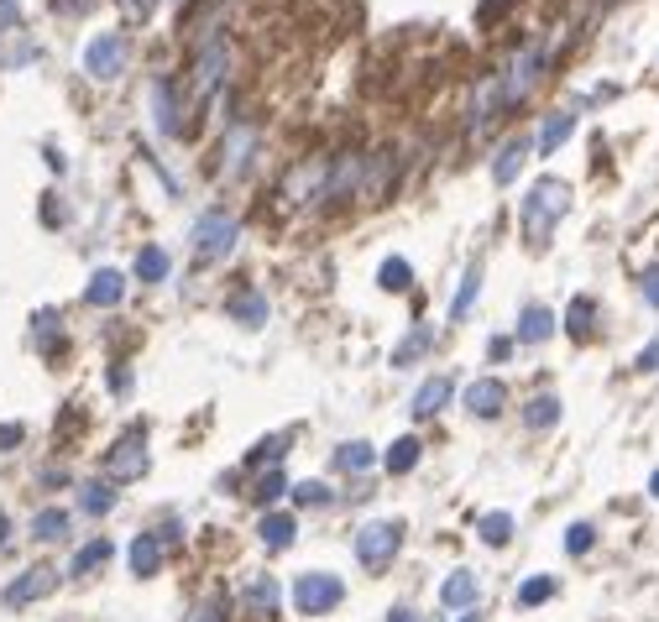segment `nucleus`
Returning <instances> with one entry per match:
<instances>
[{"label": "nucleus", "instance_id": "nucleus-48", "mask_svg": "<svg viewBox=\"0 0 659 622\" xmlns=\"http://www.w3.org/2000/svg\"><path fill=\"white\" fill-rule=\"evenodd\" d=\"M388 622H419V612H414V607H408V602H398V607L388 612Z\"/></svg>", "mask_w": 659, "mask_h": 622}, {"label": "nucleus", "instance_id": "nucleus-46", "mask_svg": "<svg viewBox=\"0 0 659 622\" xmlns=\"http://www.w3.org/2000/svg\"><path fill=\"white\" fill-rule=\"evenodd\" d=\"M21 445V424H0V450H16Z\"/></svg>", "mask_w": 659, "mask_h": 622}, {"label": "nucleus", "instance_id": "nucleus-50", "mask_svg": "<svg viewBox=\"0 0 659 622\" xmlns=\"http://www.w3.org/2000/svg\"><path fill=\"white\" fill-rule=\"evenodd\" d=\"M649 492H654V497H659V471H654V476H649Z\"/></svg>", "mask_w": 659, "mask_h": 622}, {"label": "nucleus", "instance_id": "nucleus-21", "mask_svg": "<svg viewBox=\"0 0 659 622\" xmlns=\"http://www.w3.org/2000/svg\"><path fill=\"white\" fill-rule=\"evenodd\" d=\"M231 319H236V325H246V330H262L267 325V298L257 288H241L231 298Z\"/></svg>", "mask_w": 659, "mask_h": 622}, {"label": "nucleus", "instance_id": "nucleus-44", "mask_svg": "<svg viewBox=\"0 0 659 622\" xmlns=\"http://www.w3.org/2000/svg\"><path fill=\"white\" fill-rule=\"evenodd\" d=\"M644 298H649V309H659V267L644 272Z\"/></svg>", "mask_w": 659, "mask_h": 622}, {"label": "nucleus", "instance_id": "nucleus-29", "mask_svg": "<svg viewBox=\"0 0 659 622\" xmlns=\"http://www.w3.org/2000/svg\"><path fill=\"white\" fill-rule=\"evenodd\" d=\"M382 466H388L393 476H408L419 466V440L414 434H403V440H393V450H388V460H382Z\"/></svg>", "mask_w": 659, "mask_h": 622}, {"label": "nucleus", "instance_id": "nucleus-23", "mask_svg": "<svg viewBox=\"0 0 659 622\" xmlns=\"http://www.w3.org/2000/svg\"><path fill=\"white\" fill-rule=\"evenodd\" d=\"M110 555H116V544H110V539H89L84 549H74V560H68V575H89V570H100Z\"/></svg>", "mask_w": 659, "mask_h": 622}, {"label": "nucleus", "instance_id": "nucleus-2", "mask_svg": "<svg viewBox=\"0 0 659 622\" xmlns=\"http://www.w3.org/2000/svg\"><path fill=\"white\" fill-rule=\"evenodd\" d=\"M340 602H346V581L330 570H304L299 581H293V607L304 617H330Z\"/></svg>", "mask_w": 659, "mask_h": 622}, {"label": "nucleus", "instance_id": "nucleus-42", "mask_svg": "<svg viewBox=\"0 0 659 622\" xmlns=\"http://www.w3.org/2000/svg\"><path fill=\"white\" fill-rule=\"evenodd\" d=\"M283 450H288V440H283V434H278V440H262V450H252V455H246V466H252V471H262L267 460H278Z\"/></svg>", "mask_w": 659, "mask_h": 622}, {"label": "nucleus", "instance_id": "nucleus-41", "mask_svg": "<svg viewBox=\"0 0 659 622\" xmlns=\"http://www.w3.org/2000/svg\"><path fill=\"white\" fill-rule=\"evenodd\" d=\"M121 6V21H131V27H147L152 11H157V0H116Z\"/></svg>", "mask_w": 659, "mask_h": 622}, {"label": "nucleus", "instance_id": "nucleus-47", "mask_svg": "<svg viewBox=\"0 0 659 622\" xmlns=\"http://www.w3.org/2000/svg\"><path fill=\"white\" fill-rule=\"evenodd\" d=\"M126 387H131V372L126 366H110V393H126Z\"/></svg>", "mask_w": 659, "mask_h": 622}, {"label": "nucleus", "instance_id": "nucleus-49", "mask_svg": "<svg viewBox=\"0 0 659 622\" xmlns=\"http://www.w3.org/2000/svg\"><path fill=\"white\" fill-rule=\"evenodd\" d=\"M11 21H16V0H0V32H6Z\"/></svg>", "mask_w": 659, "mask_h": 622}, {"label": "nucleus", "instance_id": "nucleus-39", "mask_svg": "<svg viewBox=\"0 0 659 622\" xmlns=\"http://www.w3.org/2000/svg\"><path fill=\"white\" fill-rule=\"evenodd\" d=\"M184 622H231V612H225L220 596H204V602H194V607H189V617H184Z\"/></svg>", "mask_w": 659, "mask_h": 622}, {"label": "nucleus", "instance_id": "nucleus-33", "mask_svg": "<svg viewBox=\"0 0 659 622\" xmlns=\"http://www.w3.org/2000/svg\"><path fill=\"white\" fill-rule=\"evenodd\" d=\"M550 596H555V581H550V575H529V581L518 586V607H524V612H534V607H544V602H550Z\"/></svg>", "mask_w": 659, "mask_h": 622}, {"label": "nucleus", "instance_id": "nucleus-40", "mask_svg": "<svg viewBox=\"0 0 659 622\" xmlns=\"http://www.w3.org/2000/svg\"><path fill=\"white\" fill-rule=\"evenodd\" d=\"M592 544H597V528L592 523H571V534H565V555H586Z\"/></svg>", "mask_w": 659, "mask_h": 622}, {"label": "nucleus", "instance_id": "nucleus-15", "mask_svg": "<svg viewBox=\"0 0 659 622\" xmlns=\"http://www.w3.org/2000/svg\"><path fill=\"white\" fill-rule=\"evenodd\" d=\"M503 110H508V95H503V68H497V74H487L482 84H476L471 126H482V121H492V115H503Z\"/></svg>", "mask_w": 659, "mask_h": 622}, {"label": "nucleus", "instance_id": "nucleus-35", "mask_svg": "<svg viewBox=\"0 0 659 622\" xmlns=\"http://www.w3.org/2000/svg\"><path fill=\"white\" fill-rule=\"evenodd\" d=\"M283 492H288V476H283V471H262V476H257V487H252V502L272 508V502H278Z\"/></svg>", "mask_w": 659, "mask_h": 622}, {"label": "nucleus", "instance_id": "nucleus-51", "mask_svg": "<svg viewBox=\"0 0 659 622\" xmlns=\"http://www.w3.org/2000/svg\"><path fill=\"white\" fill-rule=\"evenodd\" d=\"M0 544H6V513H0Z\"/></svg>", "mask_w": 659, "mask_h": 622}, {"label": "nucleus", "instance_id": "nucleus-6", "mask_svg": "<svg viewBox=\"0 0 659 622\" xmlns=\"http://www.w3.org/2000/svg\"><path fill=\"white\" fill-rule=\"evenodd\" d=\"M58 591V570L53 565H32V570H21L16 581L0 591V607H11V612H21V607H32V602H42V596H53Z\"/></svg>", "mask_w": 659, "mask_h": 622}, {"label": "nucleus", "instance_id": "nucleus-27", "mask_svg": "<svg viewBox=\"0 0 659 622\" xmlns=\"http://www.w3.org/2000/svg\"><path fill=\"white\" fill-rule=\"evenodd\" d=\"M476 293H482V272L466 267V272H461V288L450 293V319H466V314H471V304H476Z\"/></svg>", "mask_w": 659, "mask_h": 622}, {"label": "nucleus", "instance_id": "nucleus-26", "mask_svg": "<svg viewBox=\"0 0 659 622\" xmlns=\"http://www.w3.org/2000/svg\"><path fill=\"white\" fill-rule=\"evenodd\" d=\"M168 251L163 246H142V251H136V278H142V283H163L168 278Z\"/></svg>", "mask_w": 659, "mask_h": 622}, {"label": "nucleus", "instance_id": "nucleus-9", "mask_svg": "<svg viewBox=\"0 0 659 622\" xmlns=\"http://www.w3.org/2000/svg\"><path fill=\"white\" fill-rule=\"evenodd\" d=\"M121 63H126V42H121V32H105V37H95V42L84 48L89 79H116V74H121Z\"/></svg>", "mask_w": 659, "mask_h": 622}, {"label": "nucleus", "instance_id": "nucleus-1", "mask_svg": "<svg viewBox=\"0 0 659 622\" xmlns=\"http://www.w3.org/2000/svg\"><path fill=\"white\" fill-rule=\"evenodd\" d=\"M571 210V189H565L560 178H544V183H534L529 189V199H524V236L529 241H550V230L560 225V215Z\"/></svg>", "mask_w": 659, "mask_h": 622}, {"label": "nucleus", "instance_id": "nucleus-12", "mask_svg": "<svg viewBox=\"0 0 659 622\" xmlns=\"http://www.w3.org/2000/svg\"><path fill=\"white\" fill-rule=\"evenodd\" d=\"M257 539H262V549H293L299 544V518L288 508H267L257 523Z\"/></svg>", "mask_w": 659, "mask_h": 622}, {"label": "nucleus", "instance_id": "nucleus-8", "mask_svg": "<svg viewBox=\"0 0 659 622\" xmlns=\"http://www.w3.org/2000/svg\"><path fill=\"white\" fill-rule=\"evenodd\" d=\"M539 68H544V48H539V42H524V48H518V58L503 68V95H508V105L529 100V89H534V79H539Z\"/></svg>", "mask_w": 659, "mask_h": 622}, {"label": "nucleus", "instance_id": "nucleus-14", "mask_svg": "<svg viewBox=\"0 0 659 622\" xmlns=\"http://www.w3.org/2000/svg\"><path fill=\"white\" fill-rule=\"evenodd\" d=\"M476 596H482V586H476L471 570H450L445 575V586H440L445 612H476Z\"/></svg>", "mask_w": 659, "mask_h": 622}, {"label": "nucleus", "instance_id": "nucleus-7", "mask_svg": "<svg viewBox=\"0 0 659 622\" xmlns=\"http://www.w3.org/2000/svg\"><path fill=\"white\" fill-rule=\"evenodd\" d=\"M278 602H283V586H278V575L252 570V575L241 581V612H246V617L272 622V617H278Z\"/></svg>", "mask_w": 659, "mask_h": 622}, {"label": "nucleus", "instance_id": "nucleus-36", "mask_svg": "<svg viewBox=\"0 0 659 622\" xmlns=\"http://www.w3.org/2000/svg\"><path fill=\"white\" fill-rule=\"evenodd\" d=\"M377 283L388 288V293H403L408 283H414V272H408L403 257H388V262H382V272H377Z\"/></svg>", "mask_w": 659, "mask_h": 622}, {"label": "nucleus", "instance_id": "nucleus-20", "mask_svg": "<svg viewBox=\"0 0 659 622\" xmlns=\"http://www.w3.org/2000/svg\"><path fill=\"white\" fill-rule=\"evenodd\" d=\"M330 466H335V471H346V476H361V471H372V466H377V445H367V440H346V445L330 455Z\"/></svg>", "mask_w": 659, "mask_h": 622}, {"label": "nucleus", "instance_id": "nucleus-43", "mask_svg": "<svg viewBox=\"0 0 659 622\" xmlns=\"http://www.w3.org/2000/svg\"><path fill=\"white\" fill-rule=\"evenodd\" d=\"M487 356H492V361H508V356H513V335H492V340H487Z\"/></svg>", "mask_w": 659, "mask_h": 622}, {"label": "nucleus", "instance_id": "nucleus-17", "mask_svg": "<svg viewBox=\"0 0 659 622\" xmlns=\"http://www.w3.org/2000/svg\"><path fill=\"white\" fill-rule=\"evenodd\" d=\"M116 502H121V487L110 476H95V481H84L79 487V513H89V518H105Z\"/></svg>", "mask_w": 659, "mask_h": 622}, {"label": "nucleus", "instance_id": "nucleus-11", "mask_svg": "<svg viewBox=\"0 0 659 622\" xmlns=\"http://www.w3.org/2000/svg\"><path fill=\"white\" fill-rule=\"evenodd\" d=\"M225 79V37H210V48H199V63H194V89L199 100H210Z\"/></svg>", "mask_w": 659, "mask_h": 622}, {"label": "nucleus", "instance_id": "nucleus-45", "mask_svg": "<svg viewBox=\"0 0 659 622\" xmlns=\"http://www.w3.org/2000/svg\"><path fill=\"white\" fill-rule=\"evenodd\" d=\"M639 366H644V372H659V340H649L639 351Z\"/></svg>", "mask_w": 659, "mask_h": 622}, {"label": "nucleus", "instance_id": "nucleus-24", "mask_svg": "<svg viewBox=\"0 0 659 622\" xmlns=\"http://www.w3.org/2000/svg\"><path fill=\"white\" fill-rule=\"evenodd\" d=\"M524 424L529 429H555L560 424V398L555 393H534L529 408H524Z\"/></svg>", "mask_w": 659, "mask_h": 622}, {"label": "nucleus", "instance_id": "nucleus-28", "mask_svg": "<svg viewBox=\"0 0 659 622\" xmlns=\"http://www.w3.org/2000/svg\"><path fill=\"white\" fill-rule=\"evenodd\" d=\"M565 330H571L576 340H592V330H597V304L592 298H576V304L565 309Z\"/></svg>", "mask_w": 659, "mask_h": 622}, {"label": "nucleus", "instance_id": "nucleus-30", "mask_svg": "<svg viewBox=\"0 0 659 622\" xmlns=\"http://www.w3.org/2000/svg\"><path fill=\"white\" fill-rule=\"evenodd\" d=\"M152 105H157V110H152V115H157V126L173 136V131H178V105H173V84H168V79H157V84H152Z\"/></svg>", "mask_w": 659, "mask_h": 622}, {"label": "nucleus", "instance_id": "nucleus-32", "mask_svg": "<svg viewBox=\"0 0 659 622\" xmlns=\"http://www.w3.org/2000/svg\"><path fill=\"white\" fill-rule=\"evenodd\" d=\"M429 345H435V330H414V335H403V345H398V351H393V366H414L424 351H429Z\"/></svg>", "mask_w": 659, "mask_h": 622}, {"label": "nucleus", "instance_id": "nucleus-10", "mask_svg": "<svg viewBox=\"0 0 659 622\" xmlns=\"http://www.w3.org/2000/svg\"><path fill=\"white\" fill-rule=\"evenodd\" d=\"M126 560H131V575H136V581H147V575L163 570V560H168V539L147 528V534H136V539H131Z\"/></svg>", "mask_w": 659, "mask_h": 622}, {"label": "nucleus", "instance_id": "nucleus-19", "mask_svg": "<svg viewBox=\"0 0 659 622\" xmlns=\"http://www.w3.org/2000/svg\"><path fill=\"white\" fill-rule=\"evenodd\" d=\"M550 335H555V314L544 309V304H529L524 314H518V330H513L518 345H544Z\"/></svg>", "mask_w": 659, "mask_h": 622}, {"label": "nucleus", "instance_id": "nucleus-22", "mask_svg": "<svg viewBox=\"0 0 659 622\" xmlns=\"http://www.w3.org/2000/svg\"><path fill=\"white\" fill-rule=\"evenodd\" d=\"M524 157H529V142H508L503 152H497V163H492V183H497V189H508V183L518 178Z\"/></svg>", "mask_w": 659, "mask_h": 622}, {"label": "nucleus", "instance_id": "nucleus-5", "mask_svg": "<svg viewBox=\"0 0 659 622\" xmlns=\"http://www.w3.org/2000/svg\"><path fill=\"white\" fill-rule=\"evenodd\" d=\"M105 476H110V481H136V476H147V434H142V429H126L121 440L110 445Z\"/></svg>", "mask_w": 659, "mask_h": 622}, {"label": "nucleus", "instance_id": "nucleus-18", "mask_svg": "<svg viewBox=\"0 0 659 622\" xmlns=\"http://www.w3.org/2000/svg\"><path fill=\"white\" fill-rule=\"evenodd\" d=\"M450 398H456V382H450V377H429L414 393V403H408V413H414V419H435Z\"/></svg>", "mask_w": 659, "mask_h": 622}, {"label": "nucleus", "instance_id": "nucleus-13", "mask_svg": "<svg viewBox=\"0 0 659 622\" xmlns=\"http://www.w3.org/2000/svg\"><path fill=\"white\" fill-rule=\"evenodd\" d=\"M503 403H508V387L497 377H482V382L466 387V413H471V419H497Z\"/></svg>", "mask_w": 659, "mask_h": 622}, {"label": "nucleus", "instance_id": "nucleus-3", "mask_svg": "<svg viewBox=\"0 0 659 622\" xmlns=\"http://www.w3.org/2000/svg\"><path fill=\"white\" fill-rule=\"evenodd\" d=\"M403 549V523L398 518H377V523H361L356 528V560L367 570H388Z\"/></svg>", "mask_w": 659, "mask_h": 622}, {"label": "nucleus", "instance_id": "nucleus-25", "mask_svg": "<svg viewBox=\"0 0 659 622\" xmlns=\"http://www.w3.org/2000/svg\"><path fill=\"white\" fill-rule=\"evenodd\" d=\"M32 539H37V544L68 539V513H63V508H42V513L32 518Z\"/></svg>", "mask_w": 659, "mask_h": 622}, {"label": "nucleus", "instance_id": "nucleus-52", "mask_svg": "<svg viewBox=\"0 0 659 622\" xmlns=\"http://www.w3.org/2000/svg\"><path fill=\"white\" fill-rule=\"evenodd\" d=\"M461 622H482V612H466V617H461Z\"/></svg>", "mask_w": 659, "mask_h": 622}, {"label": "nucleus", "instance_id": "nucleus-31", "mask_svg": "<svg viewBox=\"0 0 659 622\" xmlns=\"http://www.w3.org/2000/svg\"><path fill=\"white\" fill-rule=\"evenodd\" d=\"M571 126H576V115H571V110H555L550 121H544V131H539V157H544V152H555L565 136H571Z\"/></svg>", "mask_w": 659, "mask_h": 622}, {"label": "nucleus", "instance_id": "nucleus-38", "mask_svg": "<svg viewBox=\"0 0 659 622\" xmlns=\"http://www.w3.org/2000/svg\"><path fill=\"white\" fill-rule=\"evenodd\" d=\"M293 502H299V508H325V502H335V492L325 487V481H299V487H293Z\"/></svg>", "mask_w": 659, "mask_h": 622}, {"label": "nucleus", "instance_id": "nucleus-37", "mask_svg": "<svg viewBox=\"0 0 659 622\" xmlns=\"http://www.w3.org/2000/svg\"><path fill=\"white\" fill-rule=\"evenodd\" d=\"M508 539H513V518H508V513H487V518H482V544L503 549Z\"/></svg>", "mask_w": 659, "mask_h": 622}, {"label": "nucleus", "instance_id": "nucleus-4", "mask_svg": "<svg viewBox=\"0 0 659 622\" xmlns=\"http://www.w3.org/2000/svg\"><path fill=\"white\" fill-rule=\"evenodd\" d=\"M236 236H241V220H236V215L204 210V215L194 220V251H199V262L231 257V251H236Z\"/></svg>", "mask_w": 659, "mask_h": 622}, {"label": "nucleus", "instance_id": "nucleus-16", "mask_svg": "<svg viewBox=\"0 0 659 622\" xmlns=\"http://www.w3.org/2000/svg\"><path fill=\"white\" fill-rule=\"evenodd\" d=\"M121 298H126V278L116 267H100L95 278H89V288H84V304L89 309H116Z\"/></svg>", "mask_w": 659, "mask_h": 622}, {"label": "nucleus", "instance_id": "nucleus-34", "mask_svg": "<svg viewBox=\"0 0 659 622\" xmlns=\"http://www.w3.org/2000/svg\"><path fill=\"white\" fill-rule=\"evenodd\" d=\"M32 340H37L48 356H58V340H63V335H58V314H53V309H42V314L32 319Z\"/></svg>", "mask_w": 659, "mask_h": 622}]
</instances>
